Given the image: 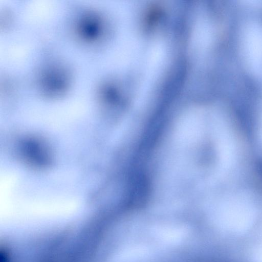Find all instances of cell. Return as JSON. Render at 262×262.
I'll use <instances>...</instances> for the list:
<instances>
[{
    "mask_svg": "<svg viewBox=\"0 0 262 262\" xmlns=\"http://www.w3.org/2000/svg\"><path fill=\"white\" fill-rule=\"evenodd\" d=\"M186 233L185 228L179 226L157 227L152 231L155 236L165 244L178 243L184 238Z\"/></svg>",
    "mask_w": 262,
    "mask_h": 262,
    "instance_id": "cell-1",
    "label": "cell"
}]
</instances>
